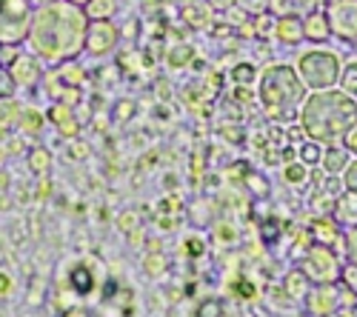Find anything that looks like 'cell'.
<instances>
[{
    "label": "cell",
    "instance_id": "obj_55",
    "mask_svg": "<svg viewBox=\"0 0 357 317\" xmlns=\"http://www.w3.org/2000/svg\"><path fill=\"white\" fill-rule=\"evenodd\" d=\"M38 194L46 197V194H49V183H40V192H38Z\"/></svg>",
    "mask_w": 357,
    "mask_h": 317
},
{
    "label": "cell",
    "instance_id": "obj_12",
    "mask_svg": "<svg viewBox=\"0 0 357 317\" xmlns=\"http://www.w3.org/2000/svg\"><path fill=\"white\" fill-rule=\"evenodd\" d=\"M337 289L332 283H323L320 289L312 295V309L317 311V314H329V311H335L337 309Z\"/></svg>",
    "mask_w": 357,
    "mask_h": 317
},
{
    "label": "cell",
    "instance_id": "obj_40",
    "mask_svg": "<svg viewBox=\"0 0 357 317\" xmlns=\"http://www.w3.org/2000/svg\"><path fill=\"white\" fill-rule=\"evenodd\" d=\"M132 111H135V106H132V103H117V109H114V114H117L121 121H126Z\"/></svg>",
    "mask_w": 357,
    "mask_h": 317
},
{
    "label": "cell",
    "instance_id": "obj_19",
    "mask_svg": "<svg viewBox=\"0 0 357 317\" xmlns=\"http://www.w3.org/2000/svg\"><path fill=\"white\" fill-rule=\"evenodd\" d=\"M86 12H89V17H95V20L109 17L114 12V0H92V3L86 6Z\"/></svg>",
    "mask_w": 357,
    "mask_h": 317
},
{
    "label": "cell",
    "instance_id": "obj_3",
    "mask_svg": "<svg viewBox=\"0 0 357 317\" xmlns=\"http://www.w3.org/2000/svg\"><path fill=\"white\" fill-rule=\"evenodd\" d=\"M303 83L297 80V75L289 66H272L263 75V86H260V98L266 111L272 114L275 121H289L294 118V109L303 100Z\"/></svg>",
    "mask_w": 357,
    "mask_h": 317
},
{
    "label": "cell",
    "instance_id": "obj_1",
    "mask_svg": "<svg viewBox=\"0 0 357 317\" xmlns=\"http://www.w3.org/2000/svg\"><path fill=\"white\" fill-rule=\"evenodd\" d=\"M357 126V103L346 92L320 89L309 98L303 109V129L312 140L337 146L340 140L349 137V132Z\"/></svg>",
    "mask_w": 357,
    "mask_h": 317
},
{
    "label": "cell",
    "instance_id": "obj_46",
    "mask_svg": "<svg viewBox=\"0 0 357 317\" xmlns=\"http://www.w3.org/2000/svg\"><path fill=\"white\" fill-rule=\"evenodd\" d=\"M218 238L220 240H234V229L231 226H218Z\"/></svg>",
    "mask_w": 357,
    "mask_h": 317
},
{
    "label": "cell",
    "instance_id": "obj_11",
    "mask_svg": "<svg viewBox=\"0 0 357 317\" xmlns=\"http://www.w3.org/2000/svg\"><path fill=\"white\" fill-rule=\"evenodd\" d=\"M35 77H38V63H35V57H29V54L15 57V63H12V80L29 86V83H35Z\"/></svg>",
    "mask_w": 357,
    "mask_h": 317
},
{
    "label": "cell",
    "instance_id": "obj_29",
    "mask_svg": "<svg viewBox=\"0 0 357 317\" xmlns=\"http://www.w3.org/2000/svg\"><path fill=\"white\" fill-rule=\"evenodd\" d=\"M163 269H166V261H163L160 254H149V257H146V272H149V275H160Z\"/></svg>",
    "mask_w": 357,
    "mask_h": 317
},
{
    "label": "cell",
    "instance_id": "obj_52",
    "mask_svg": "<svg viewBox=\"0 0 357 317\" xmlns=\"http://www.w3.org/2000/svg\"><path fill=\"white\" fill-rule=\"evenodd\" d=\"M155 157H158V155H146V157L140 160V166H143V169H149V166H152V163H155Z\"/></svg>",
    "mask_w": 357,
    "mask_h": 317
},
{
    "label": "cell",
    "instance_id": "obj_6",
    "mask_svg": "<svg viewBox=\"0 0 357 317\" xmlns=\"http://www.w3.org/2000/svg\"><path fill=\"white\" fill-rule=\"evenodd\" d=\"M326 17H329L332 35H337L349 43L357 40V0H335Z\"/></svg>",
    "mask_w": 357,
    "mask_h": 317
},
{
    "label": "cell",
    "instance_id": "obj_32",
    "mask_svg": "<svg viewBox=\"0 0 357 317\" xmlns=\"http://www.w3.org/2000/svg\"><path fill=\"white\" fill-rule=\"evenodd\" d=\"M234 292H237V295H243L246 300H255V286L246 283V280H237V283H234Z\"/></svg>",
    "mask_w": 357,
    "mask_h": 317
},
{
    "label": "cell",
    "instance_id": "obj_2",
    "mask_svg": "<svg viewBox=\"0 0 357 317\" xmlns=\"http://www.w3.org/2000/svg\"><path fill=\"white\" fill-rule=\"evenodd\" d=\"M32 40L46 57H69L83 46V15L69 3H54L38 12Z\"/></svg>",
    "mask_w": 357,
    "mask_h": 317
},
{
    "label": "cell",
    "instance_id": "obj_43",
    "mask_svg": "<svg viewBox=\"0 0 357 317\" xmlns=\"http://www.w3.org/2000/svg\"><path fill=\"white\" fill-rule=\"evenodd\" d=\"M234 100H237V103H249V100H252V95H249L246 86H237V89H234Z\"/></svg>",
    "mask_w": 357,
    "mask_h": 317
},
{
    "label": "cell",
    "instance_id": "obj_21",
    "mask_svg": "<svg viewBox=\"0 0 357 317\" xmlns=\"http://www.w3.org/2000/svg\"><path fill=\"white\" fill-rule=\"evenodd\" d=\"M286 292H289L291 297H303V295H306V275L291 272L289 280H286Z\"/></svg>",
    "mask_w": 357,
    "mask_h": 317
},
{
    "label": "cell",
    "instance_id": "obj_49",
    "mask_svg": "<svg viewBox=\"0 0 357 317\" xmlns=\"http://www.w3.org/2000/svg\"><path fill=\"white\" fill-rule=\"evenodd\" d=\"M349 149H351V152L357 155V126H354V129L349 132Z\"/></svg>",
    "mask_w": 357,
    "mask_h": 317
},
{
    "label": "cell",
    "instance_id": "obj_41",
    "mask_svg": "<svg viewBox=\"0 0 357 317\" xmlns=\"http://www.w3.org/2000/svg\"><path fill=\"white\" fill-rule=\"evenodd\" d=\"M220 132H223V137H229L231 143H241V137H243V134H241V129H234V126H223Z\"/></svg>",
    "mask_w": 357,
    "mask_h": 317
},
{
    "label": "cell",
    "instance_id": "obj_45",
    "mask_svg": "<svg viewBox=\"0 0 357 317\" xmlns=\"http://www.w3.org/2000/svg\"><path fill=\"white\" fill-rule=\"evenodd\" d=\"M349 254H351V261L357 263V229L349 235Z\"/></svg>",
    "mask_w": 357,
    "mask_h": 317
},
{
    "label": "cell",
    "instance_id": "obj_42",
    "mask_svg": "<svg viewBox=\"0 0 357 317\" xmlns=\"http://www.w3.org/2000/svg\"><path fill=\"white\" fill-rule=\"evenodd\" d=\"M301 155H303V160H306V163H314V160L320 157V149H317V146H303V152H301Z\"/></svg>",
    "mask_w": 357,
    "mask_h": 317
},
{
    "label": "cell",
    "instance_id": "obj_5",
    "mask_svg": "<svg viewBox=\"0 0 357 317\" xmlns=\"http://www.w3.org/2000/svg\"><path fill=\"white\" fill-rule=\"evenodd\" d=\"M29 29V9L23 0H0V43H17Z\"/></svg>",
    "mask_w": 357,
    "mask_h": 317
},
{
    "label": "cell",
    "instance_id": "obj_23",
    "mask_svg": "<svg viewBox=\"0 0 357 317\" xmlns=\"http://www.w3.org/2000/svg\"><path fill=\"white\" fill-rule=\"evenodd\" d=\"M29 160H32V171H35V175H46V169H49V163H52V157H49L46 149H35Z\"/></svg>",
    "mask_w": 357,
    "mask_h": 317
},
{
    "label": "cell",
    "instance_id": "obj_20",
    "mask_svg": "<svg viewBox=\"0 0 357 317\" xmlns=\"http://www.w3.org/2000/svg\"><path fill=\"white\" fill-rule=\"evenodd\" d=\"M314 235H317V240H323V243H337V240H340L335 223H329V220L314 223Z\"/></svg>",
    "mask_w": 357,
    "mask_h": 317
},
{
    "label": "cell",
    "instance_id": "obj_33",
    "mask_svg": "<svg viewBox=\"0 0 357 317\" xmlns=\"http://www.w3.org/2000/svg\"><path fill=\"white\" fill-rule=\"evenodd\" d=\"M346 189L349 192H357V163H349L346 166Z\"/></svg>",
    "mask_w": 357,
    "mask_h": 317
},
{
    "label": "cell",
    "instance_id": "obj_34",
    "mask_svg": "<svg viewBox=\"0 0 357 317\" xmlns=\"http://www.w3.org/2000/svg\"><path fill=\"white\" fill-rule=\"evenodd\" d=\"M135 223H137L135 212H126V215H121V220H117V226H121L123 232H135Z\"/></svg>",
    "mask_w": 357,
    "mask_h": 317
},
{
    "label": "cell",
    "instance_id": "obj_28",
    "mask_svg": "<svg viewBox=\"0 0 357 317\" xmlns=\"http://www.w3.org/2000/svg\"><path fill=\"white\" fill-rule=\"evenodd\" d=\"M220 314H223V303L220 300H206L197 309V317H220Z\"/></svg>",
    "mask_w": 357,
    "mask_h": 317
},
{
    "label": "cell",
    "instance_id": "obj_51",
    "mask_svg": "<svg viewBox=\"0 0 357 317\" xmlns=\"http://www.w3.org/2000/svg\"><path fill=\"white\" fill-rule=\"evenodd\" d=\"M226 114H231V121H237V118H241V111H237V106H234V103H231V106L226 103Z\"/></svg>",
    "mask_w": 357,
    "mask_h": 317
},
{
    "label": "cell",
    "instance_id": "obj_18",
    "mask_svg": "<svg viewBox=\"0 0 357 317\" xmlns=\"http://www.w3.org/2000/svg\"><path fill=\"white\" fill-rule=\"evenodd\" d=\"M192 57H195V49L192 46H174V49H169V63L177 69V66H186L189 61H192Z\"/></svg>",
    "mask_w": 357,
    "mask_h": 317
},
{
    "label": "cell",
    "instance_id": "obj_50",
    "mask_svg": "<svg viewBox=\"0 0 357 317\" xmlns=\"http://www.w3.org/2000/svg\"><path fill=\"white\" fill-rule=\"evenodd\" d=\"M200 169H203V160H200V155H195V157H192V171H195V178H200Z\"/></svg>",
    "mask_w": 357,
    "mask_h": 317
},
{
    "label": "cell",
    "instance_id": "obj_54",
    "mask_svg": "<svg viewBox=\"0 0 357 317\" xmlns=\"http://www.w3.org/2000/svg\"><path fill=\"white\" fill-rule=\"evenodd\" d=\"M158 223H160L163 229H172V220H169V217H158Z\"/></svg>",
    "mask_w": 357,
    "mask_h": 317
},
{
    "label": "cell",
    "instance_id": "obj_17",
    "mask_svg": "<svg viewBox=\"0 0 357 317\" xmlns=\"http://www.w3.org/2000/svg\"><path fill=\"white\" fill-rule=\"evenodd\" d=\"M72 283H75V289H77L80 295H86V292H92L95 277L89 275V269H86V266H77V269L72 272Z\"/></svg>",
    "mask_w": 357,
    "mask_h": 317
},
{
    "label": "cell",
    "instance_id": "obj_7",
    "mask_svg": "<svg viewBox=\"0 0 357 317\" xmlns=\"http://www.w3.org/2000/svg\"><path fill=\"white\" fill-rule=\"evenodd\" d=\"M306 275L320 283H332L340 275V263L326 246H312L306 254Z\"/></svg>",
    "mask_w": 357,
    "mask_h": 317
},
{
    "label": "cell",
    "instance_id": "obj_56",
    "mask_svg": "<svg viewBox=\"0 0 357 317\" xmlns=\"http://www.w3.org/2000/svg\"><path fill=\"white\" fill-rule=\"evenodd\" d=\"M72 3H86V0H72Z\"/></svg>",
    "mask_w": 357,
    "mask_h": 317
},
{
    "label": "cell",
    "instance_id": "obj_31",
    "mask_svg": "<svg viewBox=\"0 0 357 317\" xmlns=\"http://www.w3.org/2000/svg\"><path fill=\"white\" fill-rule=\"evenodd\" d=\"M272 26H275V23H272L269 15H260V17H257V26H255V35H269Z\"/></svg>",
    "mask_w": 357,
    "mask_h": 317
},
{
    "label": "cell",
    "instance_id": "obj_9",
    "mask_svg": "<svg viewBox=\"0 0 357 317\" xmlns=\"http://www.w3.org/2000/svg\"><path fill=\"white\" fill-rule=\"evenodd\" d=\"M303 38L314 40V43H323L332 38V26H329V17L320 15V12H312L306 20H303Z\"/></svg>",
    "mask_w": 357,
    "mask_h": 317
},
{
    "label": "cell",
    "instance_id": "obj_53",
    "mask_svg": "<svg viewBox=\"0 0 357 317\" xmlns=\"http://www.w3.org/2000/svg\"><path fill=\"white\" fill-rule=\"evenodd\" d=\"M66 317H89L83 309H72V311H66Z\"/></svg>",
    "mask_w": 357,
    "mask_h": 317
},
{
    "label": "cell",
    "instance_id": "obj_16",
    "mask_svg": "<svg viewBox=\"0 0 357 317\" xmlns=\"http://www.w3.org/2000/svg\"><path fill=\"white\" fill-rule=\"evenodd\" d=\"M183 20L195 29H206V26H212V15L206 6H195V3H186L183 6Z\"/></svg>",
    "mask_w": 357,
    "mask_h": 317
},
{
    "label": "cell",
    "instance_id": "obj_44",
    "mask_svg": "<svg viewBox=\"0 0 357 317\" xmlns=\"http://www.w3.org/2000/svg\"><path fill=\"white\" fill-rule=\"evenodd\" d=\"M186 252H189L192 257H200V254H203V243H200V240H189V243H186Z\"/></svg>",
    "mask_w": 357,
    "mask_h": 317
},
{
    "label": "cell",
    "instance_id": "obj_22",
    "mask_svg": "<svg viewBox=\"0 0 357 317\" xmlns=\"http://www.w3.org/2000/svg\"><path fill=\"white\" fill-rule=\"evenodd\" d=\"M309 3H312V0H272V9L280 12V15H291V12L303 9V6H309Z\"/></svg>",
    "mask_w": 357,
    "mask_h": 317
},
{
    "label": "cell",
    "instance_id": "obj_24",
    "mask_svg": "<svg viewBox=\"0 0 357 317\" xmlns=\"http://www.w3.org/2000/svg\"><path fill=\"white\" fill-rule=\"evenodd\" d=\"M40 123H43V118L35 111V109H26V111H20V126L26 129V132H38L40 129Z\"/></svg>",
    "mask_w": 357,
    "mask_h": 317
},
{
    "label": "cell",
    "instance_id": "obj_25",
    "mask_svg": "<svg viewBox=\"0 0 357 317\" xmlns=\"http://www.w3.org/2000/svg\"><path fill=\"white\" fill-rule=\"evenodd\" d=\"M340 83H343V92H346V95H357V63L346 66Z\"/></svg>",
    "mask_w": 357,
    "mask_h": 317
},
{
    "label": "cell",
    "instance_id": "obj_15",
    "mask_svg": "<svg viewBox=\"0 0 357 317\" xmlns=\"http://www.w3.org/2000/svg\"><path fill=\"white\" fill-rule=\"evenodd\" d=\"M337 220L349 223V226H357V192H346L337 200Z\"/></svg>",
    "mask_w": 357,
    "mask_h": 317
},
{
    "label": "cell",
    "instance_id": "obj_57",
    "mask_svg": "<svg viewBox=\"0 0 357 317\" xmlns=\"http://www.w3.org/2000/svg\"><path fill=\"white\" fill-rule=\"evenodd\" d=\"M35 3H46V0H35Z\"/></svg>",
    "mask_w": 357,
    "mask_h": 317
},
{
    "label": "cell",
    "instance_id": "obj_4",
    "mask_svg": "<svg viewBox=\"0 0 357 317\" xmlns=\"http://www.w3.org/2000/svg\"><path fill=\"white\" fill-rule=\"evenodd\" d=\"M301 77L312 89H332L340 80V61L332 52H309L301 57Z\"/></svg>",
    "mask_w": 357,
    "mask_h": 317
},
{
    "label": "cell",
    "instance_id": "obj_39",
    "mask_svg": "<svg viewBox=\"0 0 357 317\" xmlns=\"http://www.w3.org/2000/svg\"><path fill=\"white\" fill-rule=\"evenodd\" d=\"M12 114H17V109H15V106H3V109H0V126H9Z\"/></svg>",
    "mask_w": 357,
    "mask_h": 317
},
{
    "label": "cell",
    "instance_id": "obj_26",
    "mask_svg": "<svg viewBox=\"0 0 357 317\" xmlns=\"http://www.w3.org/2000/svg\"><path fill=\"white\" fill-rule=\"evenodd\" d=\"M57 77H61L66 86L72 83V86H80V80H83V69H77V66H63L61 72H57Z\"/></svg>",
    "mask_w": 357,
    "mask_h": 317
},
{
    "label": "cell",
    "instance_id": "obj_48",
    "mask_svg": "<svg viewBox=\"0 0 357 317\" xmlns=\"http://www.w3.org/2000/svg\"><path fill=\"white\" fill-rule=\"evenodd\" d=\"M9 289H12V280L6 275H0V295H6Z\"/></svg>",
    "mask_w": 357,
    "mask_h": 317
},
{
    "label": "cell",
    "instance_id": "obj_36",
    "mask_svg": "<svg viewBox=\"0 0 357 317\" xmlns=\"http://www.w3.org/2000/svg\"><path fill=\"white\" fill-rule=\"evenodd\" d=\"M69 155H72L75 160H80V157H86V155H89V146H86V143H80V140H75L72 146H69Z\"/></svg>",
    "mask_w": 357,
    "mask_h": 317
},
{
    "label": "cell",
    "instance_id": "obj_47",
    "mask_svg": "<svg viewBox=\"0 0 357 317\" xmlns=\"http://www.w3.org/2000/svg\"><path fill=\"white\" fill-rule=\"evenodd\" d=\"M209 3H212V9L223 12V9H231V6L237 3V0H209Z\"/></svg>",
    "mask_w": 357,
    "mask_h": 317
},
{
    "label": "cell",
    "instance_id": "obj_37",
    "mask_svg": "<svg viewBox=\"0 0 357 317\" xmlns=\"http://www.w3.org/2000/svg\"><path fill=\"white\" fill-rule=\"evenodd\" d=\"M246 180H249V186L255 189V194H260V197L266 194V180H263V178H257V175H249Z\"/></svg>",
    "mask_w": 357,
    "mask_h": 317
},
{
    "label": "cell",
    "instance_id": "obj_13",
    "mask_svg": "<svg viewBox=\"0 0 357 317\" xmlns=\"http://www.w3.org/2000/svg\"><path fill=\"white\" fill-rule=\"evenodd\" d=\"M275 26H278V38L286 40V43H297V40L303 38V23L297 20L294 15H283Z\"/></svg>",
    "mask_w": 357,
    "mask_h": 317
},
{
    "label": "cell",
    "instance_id": "obj_38",
    "mask_svg": "<svg viewBox=\"0 0 357 317\" xmlns=\"http://www.w3.org/2000/svg\"><path fill=\"white\" fill-rule=\"evenodd\" d=\"M278 229H280V226L272 223V220H269V223H263V240H275V238H278Z\"/></svg>",
    "mask_w": 357,
    "mask_h": 317
},
{
    "label": "cell",
    "instance_id": "obj_30",
    "mask_svg": "<svg viewBox=\"0 0 357 317\" xmlns=\"http://www.w3.org/2000/svg\"><path fill=\"white\" fill-rule=\"evenodd\" d=\"M286 180H289V183H303V180H306V169L297 166V163L289 166V169H286Z\"/></svg>",
    "mask_w": 357,
    "mask_h": 317
},
{
    "label": "cell",
    "instance_id": "obj_8",
    "mask_svg": "<svg viewBox=\"0 0 357 317\" xmlns=\"http://www.w3.org/2000/svg\"><path fill=\"white\" fill-rule=\"evenodd\" d=\"M114 40H117V29L109 26V23H95L92 29H89V38H86L89 49H92L95 54L109 52V49L114 46Z\"/></svg>",
    "mask_w": 357,
    "mask_h": 317
},
{
    "label": "cell",
    "instance_id": "obj_35",
    "mask_svg": "<svg viewBox=\"0 0 357 317\" xmlns=\"http://www.w3.org/2000/svg\"><path fill=\"white\" fill-rule=\"evenodd\" d=\"M177 206H181V200H177V197L172 194V197L160 200V215H174V212H177Z\"/></svg>",
    "mask_w": 357,
    "mask_h": 317
},
{
    "label": "cell",
    "instance_id": "obj_14",
    "mask_svg": "<svg viewBox=\"0 0 357 317\" xmlns=\"http://www.w3.org/2000/svg\"><path fill=\"white\" fill-rule=\"evenodd\" d=\"M349 163H351L349 149H343L340 143H337V146H332L329 152H326V157H323V169L329 171V175H340V171H343Z\"/></svg>",
    "mask_w": 357,
    "mask_h": 317
},
{
    "label": "cell",
    "instance_id": "obj_27",
    "mask_svg": "<svg viewBox=\"0 0 357 317\" xmlns=\"http://www.w3.org/2000/svg\"><path fill=\"white\" fill-rule=\"evenodd\" d=\"M231 77H234L237 83H241V86H246V83H252V80H255V69H252L249 63H241V66H234Z\"/></svg>",
    "mask_w": 357,
    "mask_h": 317
},
{
    "label": "cell",
    "instance_id": "obj_10",
    "mask_svg": "<svg viewBox=\"0 0 357 317\" xmlns=\"http://www.w3.org/2000/svg\"><path fill=\"white\" fill-rule=\"evenodd\" d=\"M49 118H52V123L61 129L66 137H75L80 132V123L75 121V114L69 111V106H52L49 109Z\"/></svg>",
    "mask_w": 357,
    "mask_h": 317
}]
</instances>
